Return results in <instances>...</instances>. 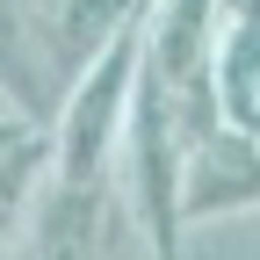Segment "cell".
Returning <instances> with one entry per match:
<instances>
[{"label": "cell", "mask_w": 260, "mask_h": 260, "mask_svg": "<svg viewBox=\"0 0 260 260\" xmlns=\"http://www.w3.org/2000/svg\"><path fill=\"white\" fill-rule=\"evenodd\" d=\"M130 94H138V22L123 37H109L73 73L65 116L51 123V174H58V188H109L116 181Z\"/></svg>", "instance_id": "1"}, {"label": "cell", "mask_w": 260, "mask_h": 260, "mask_svg": "<svg viewBox=\"0 0 260 260\" xmlns=\"http://www.w3.org/2000/svg\"><path fill=\"white\" fill-rule=\"evenodd\" d=\"M246 210H260V138L210 130L181 167V232L217 224V217H246Z\"/></svg>", "instance_id": "2"}]
</instances>
